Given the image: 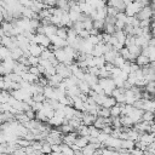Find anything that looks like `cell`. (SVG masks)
<instances>
[{
    "mask_svg": "<svg viewBox=\"0 0 155 155\" xmlns=\"http://www.w3.org/2000/svg\"><path fill=\"white\" fill-rule=\"evenodd\" d=\"M56 29H57V27H56L54 24L50 23V24H47V25H44V34L47 35V36L53 35V34H56Z\"/></svg>",
    "mask_w": 155,
    "mask_h": 155,
    "instance_id": "obj_18",
    "label": "cell"
},
{
    "mask_svg": "<svg viewBox=\"0 0 155 155\" xmlns=\"http://www.w3.org/2000/svg\"><path fill=\"white\" fill-rule=\"evenodd\" d=\"M122 104H125V103H122ZM122 104L116 103V104H114L113 107H110V108H109L110 116H120V115H121V105H122Z\"/></svg>",
    "mask_w": 155,
    "mask_h": 155,
    "instance_id": "obj_16",
    "label": "cell"
},
{
    "mask_svg": "<svg viewBox=\"0 0 155 155\" xmlns=\"http://www.w3.org/2000/svg\"><path fill=\"white\" fill-rule=\"evenodd\" d=\"M1 64L4 65V68H5V70H6V74H8V73H11V71L13 70V67H15V64H16V61L12 59V58L8 56V57H6V58L2 59Z\"/></svg>",
    "mask_w": 155,
    "mask_h": 155,
    "instance_id": "obj_7",
    "label": "cell"
},
{
    "mask_svg": "<svg viewBox=\"0 0 155 155\" xmlns=\"http://www.w3.org/2000/svg\"><path fill=\"white\" fill-rule=\"evenodd\" d=\"M90 88L92 90V91H94L96 93H104V91H103V88H102V86L97 82V84H94V85H92V86H90Z\"/></svg>",
    "mask_w": 155,
    "mask_h": 155,
    "instance_id": "obj_40",
    "label": "cell"
},
{
    "mask_svg": "<svg viewBox=\"0 0 155 155\" xmlns=\"http://www.w3.org/2000/svg\"><path fill=\"white\" fill-rule=\"evenodd\" d=\"M94 119H96V115H92L90 113H84V115L81 117V124L87 125V126L88 125H92L93 121H94Z\"/></svg>",
    "mask_w": 155,
    "mask_h": 155,
    "instance_id": "obj_12",
    "label": "cell"
},
{
    "mask_svg": "<svg viewBox=\"0 0 155 155\" xmlns=\"http://www.w3.org/2000/svg\"><path fill=\"white\" fill-rule=\"evenodd\" d=\"M154 2H151L149 6H144V7H142L138 12H137V15H136V17L140 21V19H148V18H151V17H154Z\"/></svg>",
    "mask_w": 155,
    "mask_h": 155,
    "instance_id": "obj_1",
    "label": "cell"
},
{
    "mask_svg": "<svg viewBox=\"0 0 155 155\" xmlns=\"http://www.w3.org/2000/svg\"><path fill=\"white\" fill-rule=\"evenodd\" d=\"M76 137H78V133H76L75 131L68 132V133H65V134H63V136H62V143L68 144V145H71V144L75 142Z\"/></svg>",
    "mask_w": 155,
    "mask_h": 155,
    "instance_id": "obj_6",
    "label": "cell"
},
{
    "mask_svg": "<svg viewBox=\"0 0 155 155\" xmlns=\"http://www.w3.org/2000/svg\"><path fill=\"white\" fill-rule=\"evenodd\" d=\"M4 22V15H2V7H0V24Z\"/></svg>",
    "mask_w": 155,
    "mask_h": 155,
    "instance_id": "obj_49",
    "label": "cell"
},
{
    "mask_svg": "<svg viewBox=\"0 0 155 155\" xmlns=\"http://www.w3.org/2000/svg\"><path fill=\"white\" fill-rule=\"evenodd\" d=\"M142 114H143V109H138V108H133V110L128 114V116L131 117L132 122L136 124L138 121L142 120Z\"/></svg>",
    "mask_w": 155,
    "mask_h": 155,
    "instance_id": "obj_8",
    "label": "cell"
},
{
    "mask_svg": "<svg viewBox=\"0 0 155 155\" xmlns=\"http://www.w3.org/2000/svg\"><path fill=\"white\" fill-rule=\"evenodd\" d=\"M41 153H44V154H51V144L48 143V142H46V140H42V143H41Z\"/></svg>",
    "mask_w": 155,
    "mask_h": 155,
    "instance_id": "obj_33",
    "label": "cell"
},
{
    "mask_svg": "<svg viewBox=\"0 0 155 155\" xmlns=\"http://www.w3.org/2000/svg\"><path fill=\"white\" fill-rule=\"evenodd\" d=\"M93 63H94L96 67L101 68V67H103V65L105 64V59H104L103 56H98V57H94V56H93Z\"/></svg>",
    "mask_w": 155,
    "mask_h": 155,
    "instance_id": "obj_32",
    "label": "cell"
},
{
    "mask_svg": "<svg viewBox=\"0 0 155 155\" xmlns=\"http://www.w3.org/2000/svg\"><path fill=\"white\" fill-rule=\"evenodd\" d=\"M104 1H107V0H104Z\"/></svg>",
    "mask_w": 155,
    "mask_h": 155,
    "instance_id": "obj_50",
    "label": "cell"
},
{
    "mask_svg": "<svg viewBox=\"0 0 155 155\" xmlns=\"http://www.w3.org/2000/svg\"><path fill=\"white\" fill-rule=\"evenodd\" d=\"M117 12H119V10H117L116 7H113V6H107V15H108V16H113V17H115Z\"/></svg>",
    "mask_w": 155,
    "mask_h": 155,
    "instance_id": "obj_37",
    "label": "cell"
},
{
    "mask_svg": "<svg viewBox=\"0 0 155 155\" xmlns=\"http://www.w3.org/2000/svg\"><path fill=\"white\" fill-rule=\"evenodd\" d=\"M82 80H85L90 86H92V85H94V84L98 82V76L92 75V74H90L88 71H85V74H84V79H82Z\"/></svg>",
    "mask_w": 155,
    "mask_h": 155,
    "instance_id": "obj_11",
    "label": "cell"
},
{
    "mask_svg": "<svg viewBox=\"0 0 155 155\" xmlns=\"http://www.w3.org/2000/svg\"><path fill=\"white\" fill-rule=\"evenodd\" d=\"M130 153H132V154H134V155H142L143 154V150H140V149H138V148H132L131 150H130Z\"/></svg>",
    "mask_w": 155,
    "mask_h": 155,
    "instance_id": "obj_48",
    "label": "cell"
},
{
    "mask_svg": "<svg viewBox=\"0 0 155 155\" xmlns=\"http://www.w3.org/2000/svg\"><path fill=\"white\" fill-rule=\"evenodd\" d=\"M143 90L147 91V92H149L150 94H154V92H155V82L154 81H148L144 85V88Z\"/></svg>",
    "mask_w": 155,
    "mask_h": 155,
    "instance_id": "obj_27",
    "label": "cell"
},
{
    "mask_svg": "<svg viewBox=\"0 0 155 155\" xmlns=\"http://www.w3.org/2000/svg\"><path fill=\"white\" fill-rule=\"evenodd\" d=\"M53 54H54V58H56L58 62H64V61L69 59V58L67 57V54H65L63 47H62V48H57V50H54V51H53Z\"/></svg>",
    "mask_w": 155,
    "mask_h": 155,
    "instance_id": "obj_10",
    "label": "cell"
},
{
    "mask_svg": "<svg viewBox=\"0 0 155 155\" xmlns=\"http://www.w3.org/2000/svg\"><path fill=\"white\" fill-rule=\"evenodd\" d=\"M82 24H84V29L90 30V29L93 28V19H92L90 16H86L85 19L82 21Z\"/></svg>",
    "mask_w": 155,
    "mask_h": 155,
    "instance_id": "obj_25",
    "label": "cell"
},
{
    "mask_svg": "<svg viewBox=\"0 0 155 155\" xmlns=\"http://www.w3.org/2000/svg\"><path fill=\"white\" fill-rule=\"evenodd\" d=\"M31 98H33L34 102H44V101L46 99L45 96H44V93H41V92L33 93V94H31Z\"/></svg>",
    "mask_w": 155,
    "mask_h": 155,
    "instance_id": "obj_35",
    "label": "cell"
},
{
    "mask_svg": "<svg viewBox=\"0 0 155 155\" xmlns=\"http://www.w3.org/2000/svg\"><path fill=\"white\" fill-rule=\"evenodd\" d=\"M126 47H127L128 52L132 53V54H134V56H138V54L140 53V46L137 45V44H132V45H128V46H126Z\"/></svg>",
    "mask_w": 155,
    "mask_h": 155,
    "instance_id": "obj_24",
    "label": "cell"
},
{
    "mask_svg": "<svg viewBox=\"0 0 155 155\" xmlns=\"http://www.w3.org/2000/svg\"><path fill=\"white\" fill-rule=\"evenodd\" d=\"M114 35H115V38L117 39V41H120V42L124 44V41H125L127 34H126L122 29H119V30H115V31H114Z\"/></svg>",
    "mask_w": 155,
    "mask_h": 155,
    "instance_id": "obj_26",
    "label": "cell"
},
{
    "mask_svg": "<svg viewBox=\"0 0 155 155\" xmlns=\"http://www.w3.org/2000/svg\"><path fill=\"white\" fill-rule=\"evenodd\" d=\"M139 67H144V65H147L150 61H149V58L147 57V56H144V54H142V53H139L137 57H136V61H134Z\"/></svg>",
    "mask_w": 155,
    "mask_h": 155,
    "instance_id": "obj_17",
    "label": "cell"
},
{
    "mask_svg": "<svg viewBox=\"0 0 155 155\" xmlns=\"http://www.w3.org/2000/svg\"><path fill=\"white\" fill-rule=\"evenodd\" d=\"M93 126H96L97 128H99V130H102L107 124H105V117H102V116H96V119H94V121H93V124H92Z\"/></svg>",
    "mask_w": 155,
    "mask_h": 155,
    "instance_id": "obj_23",
    "label": "cell"
},
{
    "mask_svg": "<svg viewBox=\"0 0 155 155\" xmlns=\"http://www.w3.org/2000/svg\"><path fill=\"white\" fill-rule=\"evenodd\" d=\"M114 27H115V30H119V29H124V27H125V22L124 21H121V19H115V22H114Z\"/></svg>",
    "mask_w": 155,
    "mask_h": 155,
    "instance_id": "obj_41",
    "label": "cell"
},
{
    "mask_svg": "<svg viewBox=\"0 0 155 155\" xmlns=\"http://www.w3.org/2000/svg\"><path fill=\"white\" fill-rule=\"evenodd\" d=\"M99 132H101L99 128H97V127L93 126V125H88V136H91V137H97V136L99 134Z\"/></svg>",
    "mask_w": 155,
    "mask_h": 155,
    "instance_id": "obj_34",
    "label": "cell"
},
{
    "mask_svg": "<svg viewBox=\"0 0 155 155\" xmlns=\"http://www.w3.org/2000/svg\"><path fill=\"white\" fill-rule=\"evenodd\" d=\"M28 71H29V73H31V74H34V75H38V76H40V75H41V74H40V71H39L38 65H29V67H28Z\"/></svg>",
    "mask_w": 155,
    "mask_h": 155,
    "instance_id": "obj_42",
    "label": "cell"
},
{
    "mask_svg": "<svg viewBox=\"0 0 155 155\" xmlns=\"http://www.w3.org/2000/svg\"><path fill=\"white\" fill-rule=\"evenodd\" d=\"M67 33H68V28L67 27H63V25H61V27H57V29H56V35L57 36H59L61 39H67Z\"/></svg>",
    "mask_w": 155,
    "mask_h": 155,
    "instance_id": "obj_22",
    "label": "cell"
},
{
    "mask_svg": "<svg viewBox=\"0 0 155 155\" xmlns=\"http://www.w3.org/2000/svg\"><path fill=\"white\" fill-rule=\"evenodd\" d=\"M97 116H102V117H108V116H110L109 108L99 107V109H98V111H97Z\"/></svg>",
    "mask_w": 155,
    "mask_h": 155,
    "instance_id": "obj_28",
    "label": "cell"
},
{
    "mask_svg": "<svg viewBox=\"0 0 155 155\" xmlns=\"http://www.w3.org/2000/svg\"><path fill=\"white\" fill-rule=\"evenodd\" d=\"M47 80H48V81H47V85H48V86L56 87V86H57V85H58V84H59V82L63 80V78H62V76H61L58 73H54L53 75L48 76V78H47Z\"/></svg>",
    "mask_w": 155,
    "mask_h": 155,
    "instance_id": "obj_9",
    "label": "cell"
},
{
    "mask_svg": "<svg viewBox=\"0 0 155 155\" xmlns=\"http://www.w3.org/2000/svg\"><path fill=\"white\" fill-rule=\"evenodd\" d=\"M51 153L59 154L61 153V144H51Z\"/></svg>",
    "mask_w": 155,
    "mask_h": 155,
    "instance_id": "obj_45",
    "label": "cell"
},
{
    "mask_svg": "<svg viewBox=\"0 0 155 155\" xmlns=\"http://www.w3.org/2000/svg\"><path fill=\"white\" fill-rule=\"evenodd\" d=\"M140 8H142V6H140V4H139L138 1H132V2H130L128 5L125 6L124 12H125L126 16H136L137 12H138Z\"/></svg>",
    "mask_w": 155,
    "mask_h": 155,
    "instance_id": "obj_2",
    "label": "cell"
},
{
    "mask_svg": "<svg viewBox=\"0 0 155 155\" xmlns=\"http://www.w3.org/2000/svg\"><path fill=\"white\" fill-rule=\"evenodd\" d=\"M21 56H23V51H22L18 46H17V47H13V48L10 50V57H11L12 59L18 61V58H19Z\"/></svg>",
    "mask_w": 155,
    "mask_h": 155,
    "instance_id": "obj_14",
    "label": "cell"
},
{
    "mask_svg": "<svg viewBox=\"0 0 155 155\" xmlns=\"http://www.w3.org/2000/svg\"><path fill=\"white\" fill-rule=\"evenodd\" d=\"M68 15H69L70 21H71V22H75V21H79L81 12H79V11H74V10H69V11H68Z\"/></svg>",
    "mask_w": 155,
    "mask_h": 155,
    "instance_id": "obj_30",
    "label": "cell"
},
{
    "mask_svg": "<svg viewBox=\"0 0 155 155\" xmlns=\"http://www.w3.org/2000/svg\"><path fill=\"white\" fill-rule=\"evenodd\" d=\"M42 102H33V104L30 105L31 107V110H34V111H38V110H40L41 108H42Z\"/></svg>",
    "mask_w": 155,
    "mask_h": 155,
    "instance_id": "obj_43",
    "label": "cell"
},
{
    "mask_svg": "<svg viewBox=\"0 0 155 155\" xmlns=\"http://www.w3.org/2000/svg\"><path fill=\"white\" fill-rule=\"evenodd\" d=\"M78 36H80L81 39H87L90 36V31L87 29H82V30H80L78 33Z\"/></svg>",
    "mask_w": 155,
    "mask_h": 155,
    "instance_id": "obj_44",
    "label": "cell"
},
{
    "mask_svg": "<svg viewBox=\"0 0 155 155\" xmlns=\"http://www.w3.org/2000/svg\"><path fill=\"white\" fill-rule=\"evenodd\" d=\"M110 134H107V133H104V132H99V134L97 136V139H98V142L99 143H102V144H104V142L108 139V137H109Z\"/></svg>",
    "mask_w": 155,
    "mask_h": 155,
    "instance_id": "obj_39",
    "label": "cell"
},
{
    "mask_svg": "<svg viewBox=\"0 0 155 155\" xmlns=\"http://www.w3.org/2000/svg\"><path fill=\"white\" fill-rule=\"evenodd\" d=\"M103 25H104V21L103 19H94L93 21V28H96L98 30H102Z\"/></svg>",
    "mask_w": 155,
    "mask_h": 155,
    "instance_id": "obj_38",
    "label": "cell"
},
{
    "mask_svg": "<svg viewBox=\"0 0 155 155\" xmlns=\"http://www.w3.org/2000/svg\"><path fill=\"white\" fill-rule=\"evenodd\" d=\"M142 120H144V121H153V120H154V111L143 110V114H142Z\"/></svg>",
    "mask_w": 155,
    "mask_h": 155,
    "instance_id": "obj_29",
    "label": "cell"
},
{
    "mask_svg": "<svg viewBox=\"0 0 155 155\" xmlns=\"http://www.w3.org/2000/svg\"><path fill=\"white\" fill-rule=\"evenodd\" d=\"M104 147H109V148H113L117 151L119 148H121V139L120 138H116V137H113V136H109L108 139L104 142L103 144Z\"/></svg>",
    "mask_w": 155,
    "mask_h": 155,
    "instance_id": "obj_3",
    "label": "cell"
},
{
    "mask_svg": "<svg viewBox=\"0 0 155 155\" xmlns=\"http://www.w3.org/2000/svg\"><path fill=\"white\" fill-rule=\"evenodd\" d=\"M103 31L107 33V34H114L115 31V27L113 23H104L103 25Z\"/></svg>",
    "mask_w": 155,
    "mask_h": 155,
    "instance_id": "obj_31",
    "label": "cell"
},
{
    "mask_svg": "<svg viewBox=\"0 0 155 155\" xmlns=\"http://www.w3.org/2000/svg\"><path fill=\"white\" fill-rule=\"evenodd\" d=\"M39 61H40V57L31 56V54L28 57V64L29 65H38L39 64Z\"/></svg>",
    "mask_w": 155,
    "mask_h": 155,
    "instance_id": "obj_36",
    "label": "cell"
},
{
    "mask_svg": "<svg viewBox=\"0 0 155 155\" xmlns=\"http://www.w3.org/2000/svg\"><path fill=\"white\" fill-rule=\"evenodd\" d=\"M24 113H25V115H27V117H28L29 120H31V119H35V111H34V110L29 109V110H25Z\"/></svg>",
    "mask_w": 155,
    "mask_h": 155,
    "instance_id": "obj_47",
    "label": "cell"
},
{
    "mask_svg": "<svg viewBox=\"0 0 155 155\" xmlns=\"http://www.w3.org/2000/svg\"><path fill=\"white\" fill-rule=\"evenodd\" d=\"M87 143H88V136L87 137L86 136H78L76 139H75V142H74V144L78 148H80V149H82Z\"/></svg>",
    "mask_w": 155,
    "mask_h": 155,
    "instance_id": "obj_13",
    "label": "cell"
},
{
    "mask_svg": "<svg viewBox=\"0 0 155 155\" xmlns=\"http://www.w3.org/2000/svg\"><path fill=\"white\" fill-rule=\"evenodd\" d=\"M44 48H45V47H42L41 45H39V44H36V42H33V41L29 42V52H30L31 56L40 57V54H41V52H42Z\"/></svg>",
    "mask_w": 155,
    "mask_h": 155,
    "instance_id": "obj_4",
    "label": "cell"
},
{
    "mask_svg": "<svg viewBox=\"0 0 155 155\" xmlns=\"http://www.w3.org/2000/svg\"><path fill=\"white\" fill-rule=\"evenodd\" d=\"M121 148L126 149V150L130 153V150H131L132 148H134V142L131 140V139H128V138H126V139H121Z\"/></svg>",
    "mask_w": 155,
    "mask_h": 155,
    "instance_id": "obj_19",
    "label": "cell"
},
{
    "mask_svg": "<svg viewBox=\"0 0 155 155\" xmlns=\"http://www.w3.org/2000/svg\"><path fill=\"white\" fill-rule=\"evenodd\" d=\"M143 110H149V111H154L155 109V103L153 99H144L143 102Z\"/></svg>",
    "mask_w": 155,
    "mask_h": 155,
    "instance_id": "obj_21",
    "label": "cell"
},
{
    "mask_svg": "<svg viewBox=\"0 0 155 155\" xmlns=\"http://www.w3.org/2000/svg\"><path fill=\"white\" fill-rule=\"evenodd\" d=\"M114 104H116V101H115V98H114L113 96H107V97L104 98V101H103V103H102V105H101V107L110 108V107H113Z\"/></svg>",
    "mask_w": 155,
    "mask_h": 155,
    "instance_id": "obj_20",
    "label": "cell"
},
{
    "mask_svg": "<svg viewBox=\"0 0 155 155\" xmlns=\"http://www.w3.org/2000/svg\"><path fill=\"white\" fill-rule=\"evenodd\" d=\"M76 85H78V87H79V90H80L81 93L88 94V92H90V85H88L85 80H79Z\"/></svg>",
    "mask_w": 155,
    "mask_h": 155,
    "instance_id": "obj_15",
    "label": "cell"
},
{
    "mask_svg": "<svg viewBox=\"0 0 155 155\" xmlns=\"http://www.w3.org/2000/svg\"><path fill=\"white\" fill-rule=\"evenodd\" d=\"M42 4L46 6V7H52V6H56V0H41Z\"/></svg>",
    "mask_w": 155,
    "mask_h": 155,
    "instance_id": "obj_46",
    "label": "cell"
},
{
    "mask_svg": "<svg viewBox=\"0 0 155 155\" xmlns=\"http://www.w3.org/2000/svg\"><path fill=\"white\" fill-rule=\"evenodd\" d=\"M48 38H50V41H51V44H52L53 46H56L57 48H62V47H64V46L67 45V40H64V39H61V38H59V36H57L56 34H53V35H50Z\"/></svg>",
    "mask_w": 155,
    "mask_h": 155,
    "instance_id": "obj_5",
    "label": "cell"
}]
</instances>
